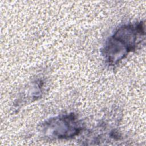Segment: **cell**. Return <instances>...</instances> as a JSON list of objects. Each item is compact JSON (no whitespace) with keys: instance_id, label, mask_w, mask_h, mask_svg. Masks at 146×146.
Listing matches in <instances>:
<instances>
[{"instance_id":"obj_1","label":"cell","mask_w":146,"mask_h":146,"mask_svg":"<svg viewBox=\"0 0 146 146\" xmlns=\"http://www.w3.org/2000/svg\"><path fill=\"white\" fill-rule=\"evenodd\" d=\"M143 34L144 31L141 23L120 27L111 38L106 47V55L109 62L114 64L124 58L140 42Z\"/></svg>"}]
</instances>
